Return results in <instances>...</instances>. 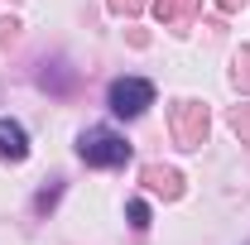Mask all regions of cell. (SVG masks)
I'll use <instances>...</instances> for the list:
<instances>
[{
    "mask_svg": "<svg viewBox=\"0 0 250 245\" xmlns=\"http://www.w3.org/2000/svg\"><path fill=\"white\" fill-rule=\"evenodd\" d=\"M77 154H82V163H92V168H121L125 159H130V144H125V135L96 125V130H87V135L77 140Z\"/></svg>",
    "mask_w": 250,
    "mask_h": 245,
    "instance_id": "1",
    "label": "cell"
},
{
    "mask_svg": "<svg viewBox=\"0 0 250 245\" xmlns=\"http://www.w3.org/2000/svg\"><path fill=\"white\" fill-rule=\"evenodd\" d=\"M130 226H135V231L149 226V207H145V202H130Z\"/></svg>",
    "mask_w": 250,
    "mask_h": 245,
    "instance_id": "4",
    "label": "cell"
},
{
    "mask_svg": "<svg viewBox=\"0 0 250 245\" xmlns=\"http://www.w3.org/2000/svg\"><path fill=\"white\" fill-rule=\"evenodd\" d=\"M0 154H5V159H24V154H29V135H24L20 121H5V116H0Z\"/></svg>",
    "mask_w": 250,
    "mask_h": 245,
    "instance_id": "3",
    "label": "cell"
},
{
    "mask_svg": "<svg viewBox=\"0 0 250 245\" xmlns=\"http://www.w3.org/2000/svg\"><path fill=\"white\" fill-rule=\"evenodd\" d=\"M106 106H111V116L135 121V116H145V106H154V87L145 77H116L106 92Z\"/></svg>",
    "mask_w": 250,
    "mask_h": 245,
    "instance_id": "2",
    "label": "cell"
}]
</instances>
